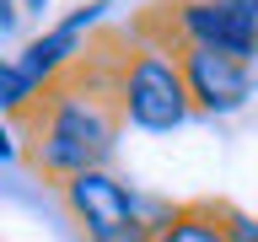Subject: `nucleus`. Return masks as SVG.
Returning a JSON list of instances; mask_svg holds the SVG:
<instances>
[{
	"label": "nucleus",
	"mask_w": 258,
	"mask_h": 242,
	"mask_svg": "<svg viewBox=\"0 0 258 242\" xmlns=\"http://www.w3.org/2000/svg\"><path fill=\"white\" fill-rule=\"evenodd\" d=\"M226 6H231V11H237V16H247V22H253V27H258V0H226Z\"/></svg>",
	"instance_id": "obj_11"
},
{
	"label": "nucleus",
	"mask_w": 258,
	"mask_h": 242,
	"mask_svg": "<svg viewBox=\"0 0 258 242\" xmlns=\"http://www.w3.org/2000/svg\"><path fill=\"white\" fill-rule=\"evenodd\" d=\"M172 48H215L231 59L258 65V27L237 16L226 0H161L145 16Z\"/></svg>",
	"instance_id": "obj_4"
},
{
	"label": "nucleus",
	"mask_w": 258,
	"mask_h": 242,
	"mask_svg": "<svg viewBox=\"0 0 258 242\" xmlns=\"http://www.w3.org/2000/svg\"><path fill=\"white\" fill-rule=\"evenodd\" d=\"M92 48L102 59L108 97H113L124 129H135V135H172V129H183L194 118L188 86H183V70H177V48L145 16L129 27V38H118V54H113V43H92Z\"/></svg>",
	"instance_id": "obj_2"
},
{
	"label": "nucleus",
	"mask_w": 258,
	"mask_h": 242,
	"mask_svg": "<svg viewBox=\"0 0 258 242\" xmlns=\"http://www.w3.org/2000/svg\"><path fill=\"white\" fill-rule=\"evenodd\" d=\"M177 70H183V86H188L194 118H231L258 97L253 65L215 54V48H177Z\"/></svg>",
	"instance_id": "obj_5"
},
{
	"label": "nucleus",
	"mask_w": 258,
	"mask_h": 242,
	"mask_svg": "<svg viewBox=\"0 0 258 242\" xmlns=\"http://www.w3.org/2000/svg\"><path fill=\"white\" fill-rule=\"evenodd\" d=\"M242 210L221 205V199H188V205H156L145 210L151 242H231L242 231Z\"/></svg>",
	"instance_id": "obj_6"
},
{
	"label": "nucleus",
	"mask_w": 258,
	"mask_h": 242,
	"mask_svg": "<svg viewBox=\"0 0 258 242\" xmlns=\"http://www.w3.org/2000/svg\"><path fill=\"white\" fill-rule=\"evenodd\" d=\"M16 6H22V16H43L48 11V0H16Z\"/></svg>",
	"instance_id": "obj_13"
},
{
	"label": "nucleus",
	"mask_w": 258,
	"mask_h": 242,
	"mask_svg": "<svg viewBox=\"0 0 258 242\" xmlns=\"http://www.w3.org/2000/svg\"><path fill=\"white\" fill-rule=\"evenodd\" d=\"M16 156H22V124L0 118V161H16Z\"/></svg>",
	"instance_id": "obj_9"
},
{
	"label": "nucleus",
	"mask_w": 258,
	"mask_h": 242,
	"mask_svg": "<svg viewBox=\"0 0 258 242\" xmlns=\"http://www.w3.org/2000/svg\"><path fill=\"white\" fill-rule=\"evenodd\" d=\"M16 22H22V6L16 0H0V32H16Z\"/></svg>",
	"instance_id": "obj_10"
},
{
	"label": "nucleus",
	"mask_w": 258,
	"mask_h": 242,
	"mask_svg": "<svg viewBox=\"0 0 258 242\" xmlns=\"http://www.w3.org/2000/svg\"><path fill=\"white\" fill-rule=\"evenodd\" d=\"M118 140H124V124H118V108L108 97V76H102L97 48H86V59L38 97V108L22 124V156L54 189L76 172L113 167Z\"/></svg>",
	"instance_id": "obj_1"
},
{
	"label": "nucleus",
	"mask_w": 258,
	"mask_h": 242,
	"mask_svg": "<svg viewBox=\"0 0 258 242\" xmlns=\"http://www.w3.org/2000/svg\"><path fill=\"white\" fill-rule=\"evenodd\" d=\"M86 48H92V32H81L70 16H54L43 32H32L27 43L16 48V65L48 92L54 81H64L81 59H86Z\"/></svg>",
	"instance_id": "obj_7"
},
{
	"label": "nucleus",
	"mask_w": 258,
	"mask_h": 242,
	"mask_svg": "<svg viewBox=\"0 0 258 242\" xmlns=\"http://www.w3.org/2000/svg\"><path fill=\"white\" fill-rule=\"evenodd\" d=\"M59 199L76 221L81 242H151L145 199L129 189L113 167H92L59 183Z\"/></svg>",
	"instance_id": "obj_3"
},
{
	"label": "nucleus",
	"mask_w": 258,
	"mask_h": 242,
	"mask_svg": "<svg viewBox=\"0 0 258 242\" xmlns=\"http://www.w3.org/2000/svg\"><path fill=\"white\" fill-rule=\"evenodd\" d=\"M43 86L16 65V54H0V118L6 124H27V113L38 108Z\"/></svg>",
	"instance_id": "obj_8"
},
{
	"label": "nucleus",
	"mask_w": 258,
	"mask_h": 242,
	"mask_svg": "<svg viewBox=\"0 0 258 242\" xmlns=\"http://www.w3.org/2000/svg\"><path fill=\"white\" fill-rule=\"evenodd\" d=\"M231 242H258V221H253V215L242 221V231H237V237H231Z\"/></svg>",
	"instance_id": "obj_12"
}]
</instances>
